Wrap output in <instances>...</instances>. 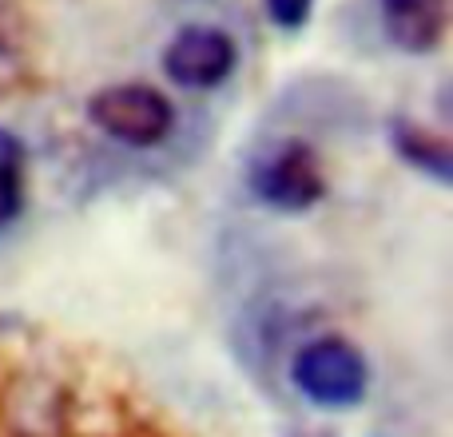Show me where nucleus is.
Here are the masks:
<instances>
[{"label": "nucleus", "instance_id": "1", "mask_svg": "<svg viewBox=\"0 0 453 437\" xmlns=\"http://www.w3.org/2000/svg\"><path fill=\"white\" fill-rule=\"evenodd\" d=\"M247 191L255 203L279 215H306L326 199V167L311 140L298 135H282V140H266L250 151L247 159Z\"/></svg>", "mask_w": 453, "mask_h": 437}, {"label": "nucleus", "instance_id": "2", "mask_svg": "<svg viewBox=\"0 0 453 437\" xmlns=\"http://www.w3.org/2000/svg\"><path fill=\"white\" fill-rule=\"evenodd\" d=\"M290 382L311 406L322 410H354L370 390L366 354L342 334L306 338L290 358Z\"/></svg>", "mask_w": 453, "mask_h": 437}, {"label": "nucleus", "instance_id": "3", "mask_svg": "<svg viewBox=\"0 0 453 437\" xmlns=\"http://www.w3.org/2000/svg\"><path fill=\"white\" fill-rule=\"evenodd\" d=\"M88 124L127 148H159L175 135V104L143 80L108 84L88 96Z\"/></svg>", "mask_w": 453, "mask_h": 437}, {"label": "nucleus", "instance_id": "4", "mask_svg": "<svg viewBox=\"0 0 453 437\" xmlns=\"http://www.w3.org/2000/svg\"><path fill=\"white\" fill-rule=\"evenodd\" d=\"M159 68L175 88L188 92H215L239 72V44L219 24H183L172 40H167Z\"/></svg>", "mask_w": 453, "mask_h": 437}, {"label": "nucleus", "instance_id": "5", "mask_svg": "<svg viewBox=\"0 0 453 437\" xmlns=\"http://www.w3.org/2000/svg\"><path fill=\"white\" fill-rule=\"evenodd\" d=\"M382 36L406 56H430L449 32V0H374Z\"/></svg>", "mask_w": 453, "mask_h": 437}, {"label": "nucleus", "instance_id": "6", "mask_svg": "<svg viewBox=\"0 0 453 437\" xmlns=\"http://www.w3.org/2000/svg\"><path fill=\"white\" fill-rule=\"evenodd\" d=\"M386 140H390L394 156L418 172L422 180L438 183V188H453V148H449V135L434 132V127L418 124L410 119L406 111H394L386 119Z\"/></svg>", "mask_w": 453, "mask_h": 437}, {"label": "nucleus", "instance_id": "7", "mask_svg": "<svg viewBox=\"0 0 453 437\" xmlns=\"http://www.w3.org/2000/svg\"><path fill=\"white\" fill-rule=\"evenodd\" d=\"M24 180H28V148L16 132L0 127V231L24 211Z\"/></svg>", "mask_w": 453, "mask_h": 437}, {"label": "nucleus", "instance_id": "8", "mask_svg": "<svg viewBox=\"0 0 453 437\" xmlns=\"http://www.w3.org/2000/svg\"><path fill=\"white\" fill-rule=\"evenodd\" d=\"M28 76V40H24V20L12 4L0 0V92Z\"/></svg>", "mask_w": 453, "mask_h": 437}, {"label": "nucleus", "instance_id": "9", "mask_svg": "<svg viewBox=\"0 0 453 437\" xmlns=\"http://www.w3.org/2000/svg\"><path fill=\"white\" fill-rule=\"evenodd\" d=\"M314 4L319 0H263V12L279 32H303L311 24Z\"/></svg>", "mask_w": 453, "mask_h": 437}, {"label": "nucleus", "instance_id": "10", "mask_svg": "<svg viewBox=\"0 0 453 437\" xmlns=\"http://www.w3.org/2000/svg\"><path fill=\"white\" fill-rule=\"evenodd\" d=\"M295 437H334V433H295Z\"/></svg>", "mask_w": 453, "mask_h": 437}]
</instances>
